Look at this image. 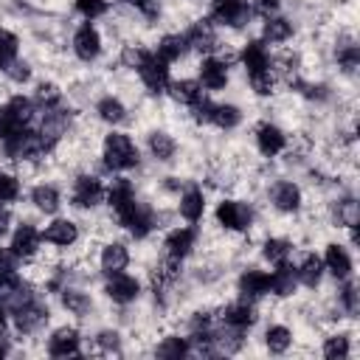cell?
Segmentation results:
<instances>
[{"mask_svg":"<svg viewBox=\"0 0 360 360\" xmlns=\"http://www.w3.org/2000/svg\"><path fill=\"white\" fill-rule=\"evenodd\" d=\"M20 197V180L8 172H0V202H14Z\"/></svg>","mask_w":360,"mask_h":360,"instance_id":"cell-44","label":"cell"},{"mask_svg":"<svg viewBox=\"0 0 360 360\" xmlns=\"http://www.w3.org/2000/svg\"><path fill=\"white\" fill-rule=\"evenodd\" d=\"M98 346H101L104 352H118V346H121L118 332H101V335H98Z\"/></svg>","mask_w":360,"mask_h":360,"instance_id":"cell-52","label":"cell"},{"mask_svg":"<svg viewBox=\"0 0 360 360\" xmlns=\"http://www.w3.org/2000/svg\"><path fill=\"white\" fill-rule=\"evenodd\" d=\"M236 287H239L242 298L256 301V298H262V295L270 292V273H264V270H259V267H248V270L239 276Z\"/></svg>","mask_w":360,"mask_h":360,"instance_id":"cell-14","label":"cell"},{"mask_svg":"<svg viewBox=\"0 0 360 360\" xmlns=\"http://www.w3.org/2000/svg\"><path fill=\"white\" fill-rule=\"evenodd\" d=\"M107 197L101 180L96 174H79L73 180V191H70V200L76 208H96L101 200Z\"/></svg>","mask_w":360,"mask_h":360,"instance_id":"cell-6","label":"cell"},{"mask_svg":"<svg viewBox=\"0 0 360 360\" xmlns=\"http://www.w3.org/2000/svg\"><path fill=\"white\" fill-rule=\"evenodd\" d=\"M200 84L205 90H225L228 84V62L219 56H205L200 62Z\"/></svg>","mask_w":360,"mask_h":360,"instance_id":"cell-13","label":"cell"},{"mask_svg":"<svg viewBox=\"0 0 360 360\" xmlns=\"http://www.w3.org/2000/svg\"><path fill=\"white\" fill-rule=\"evenodd\" d=\"M346 284H343V290H340V304H343V309L349 312V315H357V309H360V304H357V287L349 281V278H343Z\"/></svg>","mask_w":360,"mask_h":360,"instance_id":"cell-47","label":"cell"},{"mask_svg":"<svg viewBox=\"0 0 360 360\" xmlns=\"http://www.w3.org/2000/svg\"><path fill=\"white\" fill-rule=\"evenodd\" d=\"M242 121V112L236 104H214L211 110V124H217L219 129H233Z\"/></svg>","mask_w":360,"mask_h":360,"instance_id":"cell-36","label":"cell"},{"mask_svg":"<svg viewBox=\"0 0 360 360\" xmlns=\"http://www.w3.org/2000/svg\"><path fill=\"white\" fill-rule=\"evenodd\" d=\"M73 6H76V11H79L84 20H96V17L107 14V8H110L107 0H73Z\"/></svg>","mask_w":360,"mask_h":360,"instance_id":"cell-43","label":"cell"},{"mask_svg":"<svg viewBox=\"0 0 360 360\" xmlns=\"http://www.w3.org/2000/svg\"><path fill=\"white\" fill-rule=\"evenodd\" d=\"M298 287V278H295V270L284 264H276V270L270 273V292L278 295V298H290Z\"/></svg>","mask_w":360,"mask_h":360,"instance_id":"cell-26","label":"cell"},{"mask_svg":"<svg viewBox=\"0 0 360 360\" xmlns=\"http://www.w3.org/2000/svg\"><path fill=\"white\" fill-rule=\"evenodd\" d=\"M48 149H51V143L42 138V132H34L28 127L3 141V152H6L8 160H37Z\"/></svg>","mask_w":360,"mask_h":360,"instance_id":"cell-2","label":"cell"},{"mask_svg":"<svg viewBox=\"0 0 360 360\" xmlns=\"http://www.w3.org/2000/svg\"><path fill=\"white\" fill-rule=\"evenodd\" d=\"M112 214H115L118 225H121L124 231H129L135 239H143V236L155 228L152 208H149V205H143L138 197H132L129 202H124V205H121V208H115Z\"/></svg>","mask_w":360,"mask_h":360,"instance_id":"cell-4","label":"cell"},{"mask_svg":"<svg viewBox=\"0 0 360 360\" xmlns=\"http://www.w3.org/2000/svg\"><path fill=\"white\" fill-rule=\"evenodd\" d=\"M96 112H98V118H101L104 124H121V121L127 118V107H124L121 98H115V96H104V98L96 104Z\"/></svg>","mask_w":360,"mask_h":360,"instance_id":"cell-33","label":"cell"},{"mask_svg":"<svg viewBox=\"0 0 360 360\" xmlns=\"http://www.w3.org/2000/svg\"><path fill=\"white\" fill-rule=\"evenodd\" d=\"M6 70H8V76H11L14 82H25V79L31 76V68H28L25 62H11Z\"/></svg>","mask_w":360,"mask_h":360,"instance_id":"cell-51","label":"cell"},{"mask_svg":"<svg viewBox=\"0 0 360 360\" xmlns=\"http://www.w3.org/2000/svg\"><path fill=\"white\" fill-rule=\"evenodd\" d=\"M264 346H267V352H273V354H284V352L292 346V332H290L287 326H281V323H273V326H267V332H264Z\"/></svg>","mask_w":360,"mask_h":360,"instance_id":"cell-32","label":"cell"},{"mask_svg":"<svg viewBox=\"0 0 360 360\" xmlns=\"http://www.w3.org/2000/svg\"><path fill=\"white\" fill-rule=\"evenodd\" d=\"M211 20L217 25L239 28V25H245L250 20V6H248V0H214Z\"/></svg>","mask_w":360,"mask_h":360,"instance_id":"cell-7","label":"cell"},{"mask_svg":"<svg viewBox=\"0 0 360 360\" xmlns=\"http://www.w3.org/2000/svg\"><path fill=\"white\" fill-rule=\"evenodd\" d=\"M101 158L104 166L112 172H127L138 166V146L132 143V138L127 132H110L101 143Z\"/></svg>","mask_w":360,"mask_h":360,"instance_id":"cell-1","label":"cell"},{"mask_svg":"<svg viewBox=\"0 0 360 360\" xmlns=\"http://www.w3.org/2000/svg\"><path fill=\"white\" fill-rule=\"evenodd\" d=\"M222 323H225V326H233V329L248 332V329L256 323V307H253V301L242 298V301L228 304V307L222 309Z\"/></svg>","mask_w":360,"mask_h":360,"instance_id":"cell-15","label":"cell"},{"mask_svg":"<svg viewBox=\"0 0 360 360\" xmlns=\"http://www.w3.org/2000/svg\"><path fill=\"white\" fill-rule=\"evenodd\" d=\"M155 354L163 357V360H180V357L188 354V340H186V338H177V335L163 338V340L155 346Z\"/></svg>","mask_w":360,"mask_h":360,"instance_id":"cell-35","label":"cell"},{"mask_svg":"<svg viewBox=\"0 0 360 360\" xmlns=\"http://www.w3.org/2000/svg\"><path fill=\"white\" fill-rule=\"evenodd\" d=\"M62 304H65V309L73 312V315H84V312L90 309V298H87V292L73 290V287H65V290H62Z\"/></svg>","mask_w":360,"mask_h":360,"instance_id":"cell-39","label":"cell"},{"mask_svg":"<svg viewBox=\"0 0 360 360\" xmlns=\"http://www.w3.org/2000/svg\"><path fill=\"white\" fill-rule=\"evenodd\" d=\"M39 242H42V233H39L31 222H22V225H17V231L11 233L8 250H11L17 259H34L37 250H39Z\"/></svg>","mask_w":360,"mask_h":360,"instance_id":"cell-12","label":"cell"},{"mask_svg":"<svg viewBox=\"0 0 360 360\" xmlns=\"http://www.w3.org/2000/svg\"><path fill=\"white\" fill-rule=\"evenodd\" d=\"M256 146L264 158H276L284 146H287V135L276 127V124H262L256 129Z\"/></svg>","mask_w":360,"mask_h":360,"instance_id":"cell-20","label":"cell"},{"mask_svg":"<svg viewBox=\"0 0 360 360\" xmlns=\"http://www.w3.org/2000/svg\"><path fill=\"white\" fill-rule=\"evenodd\" d=\"M217 225L225 231H248L250 228V208L239 200H222L217 205Z\"/></svg>","mask_w":360,"mask_h":360,"instance_id":"cell-8","label":"cell"},{"mask_svg":"<svg viewBox=\"0 0 360 360\" xmlns=\"http://www.w3.org/2000/svg\"><path fill=\"white\" fill-rule=\"evenodd\" d=\"M45 321H48V307H45L37 295H34V298H28L25 304H20V307L14 309V326H17L22 335L37 332Z\"/></svg>","mask_w":360,"mask_h":360,"instance_id":"cell-10","label":"cell"},{"mask_svg":"<svg viewBox=\"0 0 360 360\" xmlns=\"http://www.w3.org/2000/svg\"><path fill=\"white\" fill-rule=\"evenodd\" d=\"M42 239L48 245H56V248H70L76 239H79V225L73 219H53L45 231H42Z\"/></svg>","mask_w":360,"mask_h":360,"instance_id":"cell-19","label":"cell"},{"mask_svg":"<svg viewBox=\"0 0 360 360\" xmlns=\"http://www.w3.org/2000/svg\"><path fill=\"white\" fill-rule=\"evenodd\" d=\"M135 197V188H132V183L129 180H124V177H118V180H112V186L107 188V202H110V208L115 211V208H121L124 202H129Z\"/></svg>","mask_w":360,"mask_h":360,"instance_id":"cell-37","label":"cell"},{"mask_svg":"<svg viewBox=\"0 0 360 360\" xmlns=\"http://www.w3.org/2000/svg\"><path fill=\"white\" fill-rule=\"evenodd\" d=\"M127 3H132L135 8H141V11H143V14H149V17L158 11V8H155V0H127Z\"/></svg>","mask_w":360,"mask_h":360,"instance_id":"cell-53","label":"cell"},{"mask_svg":"<svg viewBox=\"0 0 360 360\" xmlns=\"http://www.w3.org/2000/svg\"><path fill=\"white\" fill-rule=\"evenodd\" d=\"M149 152H152V158H155V160L166 163V160H172V158H174L177 143H174V138H172L169 132L155 129V132L149 135Z\"/></svg>","mask_w":360,"mask_h":360,"instance_id":"cell-31","label":"cell"},{"mask_svg":"<svg viewBox=\"0 0 360 360\" xmlns=\"http://www.w3.org/2000/svg\"><path fill=\"white\" fill-rule=\"evenodd\" d=\"M31 118H34V101L25 96H11L6 104H0V141L25 129Z\"/></svg>","mask_w":360,"mask_h":360,"instance_id":"cell-3","label":"cell"},{"mask_svg":"<svg viewBox=\"0 0 360 360\" xmlns=\"http://www.w3.org/2000/svg\"><path fill=\"white\" fill-rule=\"evenodd\" d=\"M188 51V42H186V37L183 34H166V37H160V42H158V56L163 59V62H177L183 53Z\"/></svg>","mask_w":360,"mask_h":360,"instance_id":"cell-30","label":"cell"},{"mask_svg":"<svg viewBox=\"0 0 360 360\" xmlns=\"http://www.w3.org/2000/svg\"><path fill=\"white\" fill-rule=\"evenodd\" d=\"M323 267L335 276V278H349L352 276V256L346 253V248L343 245H338V242H332V245H326V253H323Z\"/></svg>","mask_w":360,"mask_h":360,"instance_id":"cell-21","label":"cell"},{"mask_svg":"<svg viewBox=\"0 0 360 360\" xmlns=\"http://www.w3.org/2000/svg\"><path fill=\"white\" fill-rule=\"evenodd\" d=\"M17 276V256L8 248H0V281H8Z\"/></svg>","mask_w":360,"mask_h":360,"instance_id":"cell-48","label":"cell"},{"mask_svg":"<svg viewBox=\"0 0 360 360\" xmlns=\"http://www.w3.org/2000/svg\"><path fill=\"white\" fill-rule=\"evenodd\" d=\"M338 62H340V68H343L346 73H354V68H357V62H360V51H357V45H346V48H340V51H338Z\"/></svg>","mask_w":360,"mask_h":360,"instance_id":"cell-49","label":"cell"},{"mask_svg":"<svg viewBox=\"0 0 360 360\" xmlns=\"http://www.w3.org/2000/svg\"><path fill=\"white\" fill-rule=\"evenodd\" d=\"M59 98H62V96H59V90H56L53 84H39L34 101H37L42 110H53V107H59Z\"/></svg>","mask_w":360,"mask_h":360,"instance_id":"cell-45","label":"cell"},{"mask_svg":"<svg viewBox=\"0 0 360 360\" xmlns=\"http://www.w3.org/2000/svg\"><path fill=\"white\" fill-rule=\"evenodd\" d=\"M177 211L186 222H200L202 219V211H205V194L197 188V186H188L183 194H180V202H177Z\"/></svg>","mask_w":360,"mask_h":360,"instance_id":"cell-22","label":"cell"},{"mask_svg":"<svg viewBox=\"0 0 360 360\" xmlns=\"http://www.w3.org/2000/svg\"><path fill=\"white\" fill-rule=\"evenodd\" d=\"M48 354L51 357H70L79 354V332L73 326H59L48 338Z\"/></svg>","mask_w":360,"mask_h":360,"instance_id":"cell-17","label":"cell"},{"mask_svg":"<svg viewBox=\"0 0 360 360\" xmlns=\"http://www.w3.org/2000/svg\"><path fill=\"white\" fill-rule=\"evenodd\" d=\"M273 197V205L281 211V214H295L301 208V188L292 183V180H278L270 191Z\"/></svg>","mask_w":360,"mask_h":360,"instance_id":"cell-18","label":"cell"},{"mask_svg":"<svg viewBox=\"0 0 360 360\" xmlns=\"http://www.w3.org/2000/svg\"><path fill=\"white\" fill-rule=\"evenodd\" d=\"M73 53L82 59V62H93L98 53H101V34L93 22H84L76 28L73 34Z\"/></svg>","mask_w":360,"mask_h":360,"instance_id":"cell-11","label":"cell"},{"mask_svg":"<svg viewBox=\"0 0 360 360\" xmlns=\"http://www.w3.org/2000/svg\"><path fill=\"white\" fill-rule=\"evenodd\" d=\"M321 276H323V262L315 256V253H307L301 259V264L295 267V278L304 284V287H318L321 284Z\"/></svg>","mask_w":360,"mask_h":360,"instance_id":"cell-28","label":"cell"},{"mask_svg":"<svg viewBox=\"0 0 360 360\" xmlns=\"http://www.w3.org/2000/svg\"><path fill=\"white\" fill-rule=\"evenodd\" d=\"M194 242H197V231L183 225V228H172V231L166 233V239H163V248H166V256H174V259H186V256L191 253Z\"/></svg>","mask_w":360,"mask_h":360,"instance_id":"cell-16","label":"cell"},{"mask_svg":"<svg viewBox=\"0 0 360 360\" xmlns=\"http://www.w3.org/2000/svg\"><path fill=\"white\" fill-rule=\"evenodd\" d=\"M186 42H188V48H197V51H211L214 45H217V37H214V28L208 25V22H194L186 34Z\"/></svg>","mask_w":360,"mask_h":360,"instance_id":"cell-29","label":"cell"},{"mask_svg":"<svg viewBox=\"0 0 360 360\" xmlns=\"http://www.w3.org/2000/svg\"><path fill=\"white\" fill-rule=\"evenodd\" d=\"M338 222H340L343 228H354V225H357V202H354V200L338 202Z\"/></svg>","mask_w":360,"mask_h":360,"instance_id":"cell-46","label":"cell"},{"mask_svg":"<svg viewBox=\"0 0 360 360\" xmlns=\"http://www.w3.org/2000/svg\"><path fill=\"white\" fill-rule=\"evenodd\" d=\"M135 70L149 93H163L169 87V62H163L158 53H146Z\"/></svg>","mask_w":360,"mask_h":360,"instance_id":"cell-5","label":"cell"},{"mask_svg":"<svg viewBox=\"0 0 360 360\" xmlns=\"http://www.w3.org/2000/svg\"><path fill=\"white\" fill-rule=\"evenodd\" d=\"M31 202H34V208L42 211V214H56L59 205H62V197H59V188H56V186L39 183V186L31 188Z\"/></svg>","mask_w":360,"mask_h":360,"instance_id":"cell-25","label":"cell"},{"mask_svg":"<svg viewBox=\"0 0 360 360\" xmlns=\"http://www.w3.org/2000/svg\"><path fill=\"white\" fill-rule=\"evenodd\" d=\"M278 3H281V0H256V8H259L262 14H267V17H270V11H276V8H278Z\"/></svg>","mask_w":360,"mask_h":360,"instance_id":"cell-54","label":"cell"},{"mask_svg":"<svg viewBox=\"0 0 360 360\" xmlns=\"http://www.w3.org/2000/svg\"><path fill=\"white\" fill-rule=\"evenodd\" d=\"M169 93H172V98H174L177 104H183V107H194L200 98H205V96H202V84L194 82V79L172 82V84H169Z\"/></svg>","mask_w":360,"mask_h":360,"instance_id":"cell-27","label":"cell"},{"mask_svg":"<svg viewBox=\"0 0 360 360\" xmlns=\"http://www.w3.org/2000/svg\"><path fill=\"white\" fill-rule=\"evenodd\" d=\"M17 48H20V39L11 31L0 28V68H8L17 59Z\"/></svg>","mask_w":360,"mask_h":360,"instance_id":"cell-40","label":"cell"},{"mask_svg":"<svg viewBox=\"0 0 360 360\" xmlns=\"http://www.w3.org/2000/svg\"><path fill=\"white\" fill-rule=\"evenodd\" d=\"M248 82H250V87H253L256 96H270L273 87H276V76H273L270 68H267V70H259V73H250Z\"/></svg>","mask_w":360,"mask_h":360,"instance_id":"cell-42","label":"cell"},{"mask_svg":"<svg viewBox=\"0 0 360 360\" xmlns=\"http://www.w3.org/2000/svg\"><path fill=\"white\" fill-rule=\"evenodd\" d=\"M262 34H264L267 42H287L292 37V22L284 20V17H267Z\"/></svg>","mask_w":360,"mask_h":360,"instance_id":"cell-34","label":"cell"},{"mask_svg":"<svg viewBox=\"0 0 360 360\" xmlns=\"http://www.w3.org/2000/svg\"><path fill=\"white\" fill-rule=\"evenodd\" d=\"M149 51H143V48H135V45H129V48H124V56H121V62L127 65V68H138L141 62H143V56H146Z\"/></svg>","mask_w":360,"mask_h":360,"instance_id":"cell-50","label":"cell"},{"mask_svg":"<svg viewBox=\"0 0 360 360\" xmlns=\"http://www.w3.org/2000/svg\"><path fill=\"white\" fill-rule=\"evenodd\" d=\"M98 264H101V270H104L107 276H110V273H121V270L129 264V250H127V245H121V242H107V245L101 248Z\"/></svg>","mask_w":360,"mask_h":360,"instance_id":"cell-23","label":"cell"},{"mask_svg":"<svg viewBox=\"0 0 360 360\" xmlns=\"http://www.w3.org/2000/svg\"><path fill=\"white\" fill-rule=\"evenodd\" d=\"M104 292L115 304H129V301H135L141 295V281L135 276L124 273V270L121 273H110L107 276V284H104Z\"/></svg>","mask_w":360,"mask_h":360,"instance_id":"cell-9","label":"cell"},{"mask_svg":"<svg viewBox=\"0 0 360 360\" xmlns=\"http://www.w3.org/2000/svg\"><path fill=\"white\" fill-rule=\"evenodd\" d=\"M8 225H11V217H8V211H6L3 202H0V239L8 233Z\"/></svg>","mask_w":360,"mask_h":360,"instance_id":"cell-55","label":"cell"},{"mask_svg":"<svg viewBox=\"0 0 360 360\" xmlns=\"http://www.w3.org/2000/svg\"><path fill=\"white\" fill-rule=\"evenodd\" d=\"M262 253H264V259L270 264H284L290 259V253H292V245L287 239H267L264 248H262Z\"/></svg>","mask_w":360,"mask_h":360,"instance_id":"cell-38","label":"cell"},{"mask_svg":"<svg viewBox=\"0 0 360 360\" xmlns=\"http://www.w3.org/2000/svg\"><path fill=\"white\" fill-rule=\"evenodd\" d=\"M349 338L346 335H332V338H326V343H323V357H329V360H343V357H349Z\"/></svg>","mask_w":360,"mask_h":360,"instance_id":"cell-41","label":"cell"},{"mask_svg":"<svg viewBox=\"0 0 360 360\" xmlns=\"http://www.w3.org/2000/svg\"><path fill=\"white\" fill-rule=\"evenodd\" d=\"M242 65H245L248 76H250V73H259V70H267V68H270L267 45H264V42H259V39L248 42V45L242 48Z\"/></svg>","mask_w":360,"mask_h":360,"instance_id":"cell-24","label":"cell"}]
</instances>
